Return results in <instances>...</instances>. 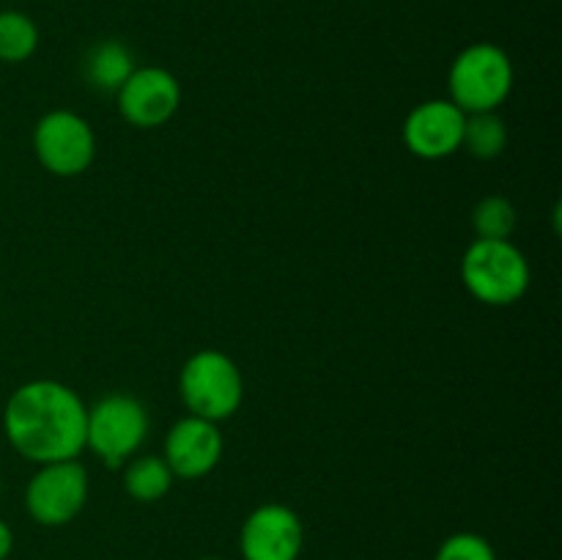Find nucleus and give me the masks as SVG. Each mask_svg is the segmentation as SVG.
<instances>
[{"mask_svg": "<svg viewBox=\"0 0 562 560\" xmlns=\"http://www.w3.org/2000/svg\"><path fill=\"white\" fill-rule=\"evenodd\" d=\"M86 401L69 384L31 379L5 401L3 434L11 448L33 464L69 461L86 450Z\"/></svg>", "mask_w": 562, "mask_h": 560, "instance_id": "obj_1", "label": "nucleus"}, {"mask_svg": "<svg viewBox=\"0 0 562 560\" xmlns=\"http://www.w3.org/2000/svg\"><path fill=\"white\" fill-rule=\"evenodd\" d=\"M464 289L492 307L516 305L530 289V261L510 239H475L461 258Z\"/></svg>", "mask_w": 562, "mask_h": 560, "instance_id": "obj_2", "label": "nucleus"}, {"mask_svg": "<svg viewBox=\"0 0 562 560\" xmlns=\"http://www.w3.org/2000/svg\"><path fill=\"white\" fill-rule=\"evenodd\" d=\"M514 60L492 42H475L461 49L448 71L450 102L472 113H492L514 91Z\"/></svg>", "mask_w": 562, "mask_h": 560, "instance_id": "obj_3", "label": "nucleus"}, {"mask_svg": "<svg viewBox=\"0 0 562 560\" xmlns=\"http://www.w3.org/2000/svg\"><path fill=\"white\" fill-rule=\"evenodd\" d=\"M179 395L190 415L223 423L239 412L245 401V379L225 351L201 349L181 366Z\"/></svg>", "mask_w": 562, "mask_h": 560, "instance_id": "obj_4", "label": "nucleus"}, {"mask_svg": "<svg viewBox=\"0 0 562 560\" xmlns=\"http://www.w3.org/2000/svg\"><path fill=\"white\" fill-rule=\"evenodd\" d=\"M148 434V412L135 395L110 393L88 406L86 415V448L97 453L108 470H121Z\"/></svg>", "mask_w": 562, "mask_h": 560, "instance_id": "obj_5", "label": "nucleus"}, {"mask_svg": "<svg viewBox=\"0 0 562 560\" xmlns=\"http://www.w3.org/2000/svg\"><path fill=\"white\" fill-rule=\"evenodd\" d=\"M33 154L47 173L75 179L97 159V135L80 113L49 110L33 126Z\"/></svg>", "mask_w": 562, "mask_h": 560, "instance_id": "obj_6", "label": "nucleus"}, {"mask_svg": "<svg viewBox=\"0 0 562 560\" xmlns=\"http://www.w3.org/2000/svg\"><path fill=\"white\" fill-rule=\"evenodd\" d=\"M88 489V470L77 459L38 464L25 486L27 516L42 527L69 525L86 508Z\"/></svg>", "mask_w": 562, "mask_h": 560, "instance_id": "obj_7", "label": "nucleus"}, {"mask_svg": "<svg viewBox=\"0 0 562 560\" xmlns=\"http://www.w3.org/2000/svg\"><path fill=\"white\" fill-rule=\"evenodd\" d=\"M119 113L137 130L165 126L181 108V86L173 71L162 66H135L115 91Z\"/></svg>", "mask_w": 562, "mask_h": 560, "instance_id": "obj_8", "label": "nucleus"}, {"mask_svg": "<svg viewBox=\"0 0 562 560\" xmlns=\"http://www.w3.org/2000/svg\"><path fill=\"white\" fill-rule=\"evenodd\" d=\"M305 527L283 503H263L247 514L239 530L241 560H300Z\"/></svg>", "mask_w": 562, "mask_h": 560, "instance_id": "obj_9", "label": "nucleus"}, {"mask_svg": "<svg viewBox=\"0 0 562 560\" xmlns=\"http://www.w3.org/2000/svg\"><path fill=\"white\" fill-rule=\"evenodd\" d=\"M467 113L450 99H426L404 121V146L415 157L437 163L461 152Z\"/></svg>", "mask_w": 562, "mask_h": 560, "instance_id": "obj_10", "label": "nucleus"}, {"mask_svg": "<svg viewBox=\"0 0 562 560\" xmlns=\"http://www.w3.org/2000/svg\"><path fill=\"white\" fill-rule=\"evenodd\" d=\"M223 432L220 423L206 421V417L187 415L173 423V428L165 437L162 459L170 467L173 478L181 481H198L209 475L223 459Z\"/></svg>", "mask_w": 562, "mask_h": 560, "instance_id": "obj_11", "label": "nucleus"}, {"mask_svg": "<svg viewBox=\"0 0 562 560\" xmlns=\"http://www.w3.org/2000/svg\"><path fill=\"white\" fill-rule=\"evenodd\" d=\"M82 69H86V80L91 82V88L115 93L124 86L126 77L135 71V55L119 38H108V42L93 44Z\"/></svg>", "mask_w": 562, "mask_h": 560, "instance_id": "obj_12", "label": "nucleus"}, {"mask_svg": "<svg viewBox=\"0 0 562 560\" xmlns=\"http://www.w3.org/2000/svg\"><path fill=\"white\" fill-rule=\"evenodd\" d=\"M173 472L162 456H132L124 464V489L137 503H157L173 486Z\"/></svg>", "mask_w": 562, "mask_h": 560, "instance_id": "obj_13", "label": "nucleus"}, {"mask_svg": "<svg viewBox=\"0 0 562 560\" xmlns=\"http://www.w3.org/2000/svg\"><path fill=\"white\" fill-rule=\"evenodd\" d=\"M461 148H467L475 159H494L508 148V126L499 119L497 110L467 115Z\"/></svg>", "mask_w": 562, "mask_h": 560, "instance_id": "obj_14", "label": "nucleus"}, {"mask_svg": "<svg viewBox=\"0 0 562 560\" xmlns=\"http://www.w3.org/2000/svg\"><path fill=\"white\" fill-rule=\"evenodd\" d=\"M38 47V27L22 11H0V64H22Z\"/></svg>", "mask_w": 562, "mask_h": 560, "instance_id": "obj_15", "label": "nucleus"}, {"mask_svg": "<svg viewBox=\"0 0 562 560\" xmlns=\"http://www.w3.org/2000/svg\"><path fill=\"white\" fill-rule=\"evenodd\" d=\"M475 239H510L519 228V212L505 195H486L472 209Z\"/></svg>", "mask_w": 562, "mask_h": 560, "instance_id": "obj_16", "label": "nucleus"}, {"mask_svg": "<svg viewBox=\"0 0 562 560\" xmlns=\"http://www.w3.org/2000/svg\"><path fill=\"white\" fill-rule=\"evenodd\" d=\"M434 560H497L492 541L483 538L481 533H453L439 544Z\"/></svg>", "mask_w": 562, "mask_h": 560, "instance_id": "obj_17", "label": "nucleus"}, {"mask_svg": "<svg viewBox=\"0 0 562 560\" xmlns=\"http://www.w3.org/2000/svg\"><path fill=\"white\" fill-rule=\"evenodd\" d=\"M11 549H14V530L9 527V522L0 519V560H9Z\"/></svg>", "mask_w": 562, "mask_h": 560, "instance_id": "obj_18", "label": "nucleus"}, {"mask_svg": "<svg viewBox=\"0 0 562 560\" xmlns=\"http://www.w3.org/2000/svg\"><path fill=\"white\" fill-rule=\"evenodd\" d=\"M198 560H223V558H198Z\"/></svg>", "mask_w": 562, "mask_h": 560, "instance_id": "obj_19", "label": "nucleus"}, {"mask_svg": "<svg viewBox=\"0 0 562 560\" xmlns=\"http://www.w3.org/2000/svg\"><path fill=\"white\" fill-rule=\"evenodd\" d=\"M0 494H3V481H0Z\"/></svg>", "mask_w": 562, "mask_h": 560, "instance_id": "obj_20", "label": "nucleus"}]
</instances>
